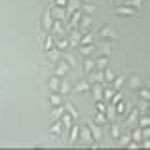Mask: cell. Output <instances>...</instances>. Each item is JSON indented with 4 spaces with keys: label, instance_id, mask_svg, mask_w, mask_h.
<instances>
[{
    "label": "cell",
    "instance_id": "6da1fadb",
    "mask_svg": "<svg viewBox=\"0 0 150 150\" xmlns=\"http://www.w3.org/2000/svg\"><path fill=\"white\" fill-rule=\"evenodd\" d=\"M97 34L103 38V40H110V42H116L118 40V34L114 33V29L110 25H103L99 30H97Z\"/></svg>",
    "mask_w": 150,
    "mask_h": 150
},
{
    "label": "cell",
    "instance_id": "7a4b0ae2",
    "mask_svg": "<svg viewBox=\"0 0 150 150\" xmlns=\"http://www.w3.org/2000/svg\"><path fill=\"white\" fill-rule=\"evenodd\" d=\"M48 11H50V15H51V17L55 19V21H67V15H69V13H67V8L55 6V4H53V6L50 8Z\"/></svg>",
    "mask_w": 150,
    "mask_h": 150
},
{
    "label": "cell",
    "instance_id": "3957f363",
    "mask_svg": "<svg viewBox=\"0 0 150 150\" xmlns=\"http://www.w3.org/2000/svg\"><path fill=\"white\" fill-rule=\"evenodd\" d=\"M78 139L82 141V143H91L93 141V137H91V131H89V125L88 124H82V125H78Z\"/></svg>",
    "mask_w": 150,
    "mask_h": 150
},
{
    "label": "cell",
    "instance_id": "277c9868",
    "mask_svg": "<svg viewBox=\"0 0 150 150\" xmlns=\"http://www.w3.org/2000/svg\"><path fill=\"white\" fill-rule=\"evenodd\" d=\"M124 84L127 86V89H131V91H137V89H139L141 86H143V80H141L139 74H131L129 78H125Z\"/></svg>",
    "mask_w": 150,
    "mask_h": 150
},
{
    "label": "cell",
    "instance_id": "5b68a950",
    "mask_svg": "<svg viewBox=\"0 0 150 150\" xmlns=\"http://www.w3.org/2000/svg\"><path fill=\"white\" fill-rule=\"evenodd\" d=\"M63 59V51H59L57 48H51L46 51V61L50 63V65H55V63H59Z\"/></svg>",
    "mask_w": 150,
    "mask_h": 150
},
{
    "label": "cell",
    "instance_id": "8992f818",
    "mask_svg": "<svg viewBox=\"0 0 150 150\" xmlns=\"http://www.w3.org/2000/svg\"><path fill=\"white\" fill-rule=\"evenodd\" d=\"M88 125H89V131H91L93 141H101L103 139V125L95 124V122H88Z\"/></svg>",
    "mask_w": 150,
    "mask_h": 150
},
{
    "label": "cell",
    "instance_id": "52a82bcc",
    "mask_svg": "<svg viewBox=\"0 0 150 150\" xmlns=\"http://www.w3.org/2000/svg\"><path fill=\"white\" fill-rule=\"evenodd\" d=\"M53 67H55V72H53V74H57V76H61V78H65L67 74H69V70H70V67L67 65V63L63 61V59H61L59 63H55Z\"/></svg>",
    "mask_w": 150,
    "mask_h": 150
},
{
    "label": "cell",
    "instance_id": "ba28073f",
    "mask_svg": "<svg viewBox=\"0 0 150 150\" xmlns=\"http://www.w3.org/2000/svg\"><path fill=\"white\" fill-rule=\"evenodd\" d=\"M53 21L55 19L50 15V11H46L44 13V17H42V29H44V33L48 34V33H51V27H53Z\"/></svg>",
    "mask_w": 150,
    "mask_h": 150
},
{
    "label": "cell",
    "instance_id": "9c48e42d",
    "mask_svg": "<svg viewBox=\"0 0 150 150\" xmlns=\"http://www.w3.org/2000/svg\"><path fill=\"white\" fill-rule=\"evenodd\" d=\"M105 116L106 120H108V124H112V122H116V108H114V103H106V108H105Z\"/></svg>",
    "mask_w": 150,
    "mask_h": 150
},
{
    "label": "cell",
    "instance_id": "30bf717a",
    "mask_svg": "<svg viewBox=\"0 0 150 150\" xmlns=\"http://www.w3.org/2000/svg\"><path fill=\"white\" fill-rule=\"evenodd\" d=\"M89 27H91V17H89V15H82V19L78 21V27H76V29L80 30V33H88Z\"/></svg>",
    "mask_w": 150,
    "mask_h": 150
},
{
    "label": "cell",
    "instance_id": "8fae6325",
    "mask_svg": "<svg viewBox=\"0 0 150 150\" xmlns=\"http://www.w3.org/2000/svg\"><path fill=\"white\" fill-rule=\"evenodd\" d=\"M59 84H61V76H57V74H51L48 78V88L50 91H57L59 93Z\"/></svg>",
    "mask_w": 150,
    "mask_h": 150
},
{
    "label": "cell",
    "instance_id": "7c38bea8",
    "mask_svg": "<svg viewBox=\"0 0 150 150\" xmlns=\"http://www.w3.org/2000/svg\"><path fill=\"white\" fill-rule=\"evenodd\" d=\"M127 120H125V124L129 125V127H133V125H137V118H139V112H137V108H127Z\"/></svg>",
    "mask_w": 150,
    "mask_h": 150
},
{
    "label": "cell",
    "instance_id": "4fadbf2b",
    "mask_svg": "<svg viewBox=\"0 0 150 150\" xmlns=\"http://www.w3.org/2000/svg\"><path fill=\"white\" fill-rule=\"evenodd\" d=\"M88 82L89 84H103V70H91V72H88Z\"/></svg>",
    "mask_w": 150,
    "mask_h": 150
},
{
    "label": "cell",
    "instance_id": "5bb4252c",
    "mask_svg": "<svg viewBox=\"0 0 150 150\" xmlns=\"http://www.w3.org/2000/svg\"><path fill=\"white\" fill-rule=\"evenodd\" d=\"M95 50H97L95 44H82V46H78V51H80V55H84V57H91Z\"/></svg>",
    "mask_w": 150,
    "mask_h": 150
},
{
    "label": "cell",
    "instance_id": "9a60e30c",
    "mask_svg": "<svg viewBox=\"0 0 150 150\" xmlns=\"http://www.w3.org/2000/svg\"><path fill=\"white\" fill-rule=\"evenodd\" d=\"M80 36H82V33H80V30H78V29H72L70 36H67V38H69L70 48H78V44H80Z\"/></svg>",
    "mask_w": 150,
    "mask_h": 150
},
{
    "label": "cell",
    "instance_id": "2e32d148",
    "mask_svg": "<svg viewBox=\"0 0 150 150\" xmlns=\"http://www.w3.org/2000/svg\"><path fill=\"white\" fill-rule=\"evenodd\" d=\"M116 11L118 15H124V17H131V15H135V11L137 10H133V8H129V6H124V4H122V6H116Z\"/></svg>",
    "mask_w": 150,
    "mask_h": 150
},
{
    "label": "cell",
    "instance_id": "e0dca14e",
    "mask_svg": "<svg viewBox=\"0 0 150 150\" xmlns=\"http://www.w3.org/2000/svg\"><path fill=\"white\" fill-rule=\"evenodd\" d=\"M55 48H57L59 51H67V50L70 48L69 38H67V36H59V38H55Z\"/></svg>",
    "mask_w": 150,
    "mask_h": 150
},
{
    "label": "cell",
    "instance_id": "ac0fdd59",
    "mask_svg": "<svg viewBox=\"0 0 150 150\" xmlns=\"http://www.w3.org/2000/svg\"><path fill=\"white\" fill-rule=\"evenodd\" d=\"M89 89H91V84H89L88 80H80L74 86V91L76 93H89Z\"/></svg>",
    "mask_w": 150,
    "mask_h": 150
},
{
    "label": "cell",
    "instance_id": "d6986e66",
    "mask_svg": "<svg viewBox=\"0 0 150 150\" xmlns=\"http://www.w3.org/2000/svg\"><path fill=\"white\" fill-rule=\"evenodd\" d=\"M103 86L105 84H91L89 91H93V99L95 101H103Z\"/></svg>",
    "mask_w": 150,
    "mask_h": 150
},
{
    "label": "cell",
    "instance_id": "ffe728a7",
    "mask_svg": "<svg viewBox=\"0 0 150 150\" xmlns=\"http://www.w3.org/2000/svg\"><path fill=\"white\" fill-rule=\"evenodd\" d=\"M114 70L110 69V67H106L105 70H103V84H112V80H114Z\"/></svg>",
    "mask_w": 150,
    "mask_h": 150
},
{
    "label": "cell",
    "instance_id": "44dd1931",
    "mask_svg": "<svg viewBox=\"0 0 150 150\" xmlns=\"http://www.w3.org/2000/svg\"><path fill=\"white\" fill-rule=\"evenodd\" d=\"M82 69H84V72H86V74L91 72V70H95V59L86 57V59H84V63H82Z\"/></svg>",
    "mask_w": 150,
    "mask_h": 150
},
{
    "label": "cell",
    "instance_id": "7402d4cb",
    "mask_svg": "<svg viewBox=\"0 0 150 150\" xmlns=\"http://www.w3.org/2000/svg\"><path fill=\"white\" fill-rule=\"evenodd\" d=\"M106 67H108V57H106V55H99V57L95 59V69L97 70H105Z\"/></svg>",
    "mask_w": 150,
    "mask_h": 150
},
{
    "label": "cell",
    "instance_id": "603a6c76",
    "mask_svg": "<svg viewBox=\"0 0 150 150\" xmlns=\"http://www.w3.org/2000/svg\"><path fill=\"white\" fill-rule=\"evenodd\" d=\"M114 108H116V114H118V116H124V114L127 112V103H125L124 99H120L118 103H114Z\"/></svg>",
    "mask_w": 150,
    "mask_h": 150
},
{
    "label": "cell",
    "instance_id": "cb8c5ba5",
    "mask_svg": "<svg viewBox=\"0 0 150 150\" xmlns=\"http://www.w3.org/2000/svg\"><path fill=\"white\" fill-rule=\"evenodd\" d=\"M50 105H51V106H61V105H63V95H61V93H57V91H51V95H50Z\"/></svg>",
    "mask_w": 150,
    "mask_h": 150
},
{
    "label": "cell",
    "instance_id": "d4e9b609",
    "mask_svg": "<svg viewBox=\"0 0 150 150\" xmlns=\"http://www.w3.org/2000/svg\"><path fill=\"white\" fill-rule=\"evenodd\" d=\"M50 133L51 135H61L63 133V124H61V120H53V124H51V127H50Z\"/></svg>",
    "mask_w": 150,
    "mask_h": 150
},
{
    "label": "cell",
    "instance_id": "484cf974",
    "mask_svg": "<svg viewBox=\"0 0 150 150\" xmlns=\"http://www.w3.org/2000/svg\"><path fill=\"white\" fill-rule=\"evenodd\" d=\"M51 33L63 36L65 34V21H53V27H51Z\"/></svg>",
    "mask_w": 150,
    "mask_h": 150
},
{
    "label": "cell",
    "instance_id": "4316f807",
    "mask_svg": "<svg viewBox=\"0 0 150 150\" xmlns=\"http://www.w3.org/2000/svg\"><path fill=\"white\" fill-rule=\"evenodd\" d=\"M80 11H82L84 15H93V13H95V4L84 2V4H82V8H80Z\"/></svg>",
    "mask_w": 150,
    "mask_h": 150
},
{
    "label": "cell",
    "instance_id": "83f0119b",
    "mask_svg": "<svg viewBox=\"0 0 150 150\" xmlns=\"http://www.w3.org/2000/svg\"><path fill=\"white\" fill-rule=\"evenodd\" d=\"M59 120H61L63 127H67V129H69L70 125H72V120H74V118H72V116H70V114H69V112H67V110H65V112L61 114V118H59Z\"/></svg>",
    "mask_w": 150,
    "mask_h": 150
},
{
    "label": "cell",
    "instance_id": "f1b7e54d",
    "mask_svg": "<svg viewBox=\"0 0 150 150\" xmlns=\"http://www.w3.org/2000/svg\"><path fill=\"white\" fill-rule=\"evenodd\" d=\"M51 48H55V38H53V34H51V33H48V34H46V38H44V50L48 51Z\"/></svg>",
    "mask_w": 150,
    "mask_h": 150
},
{
    "label": "cell",
    "instance_id": "f546056e",
    "mask_svg": "<svg viewBox=\"0 0 150 150\" xmlns=\"http://www.w3.org/2000/svg\"><path fill=\"white\" fill-rule=\"evenodd\" d=\"M70 89H72V88H70V84H69L67 80H63V78H61V84H59V93L65 97V95H69V93H70Z\"/></svg>",
    "mask_w": 150,
    "mask_h": 150
},
{
    "label": "cell",
    "instance_id": "4dcf8cb0",
    "mask_svg": "<svg viewBox=\"0 0 150 150\" xmlns=\"http://www.w3.org/2000/svg\"><path fill=\"white\" fill-rule=\"evenodd\" d=\"M69 129H70V135H69L70 144H76V141H78V124H72Z\"/></svg>",
    "mask_w": 150,
    "mask_h": 150
},
{
    "label": "cell",
    "instance_id": "1f68e13d",
    "mask_svg": "<svg viewBox=\"0 0 150 150\" xmlns=\"http://www.w3.org/2000/svg\"><path fill=\"white\" fill-rule=\"evenodd\" d=\"M148 101H144V99H139V103H137V112L139 114H148Z\"/></svg>",
    "mask_w": 150,
    "mask_h": 150
},
{
    "label": "cell",
    "instance_id": "d6a6232c",
    "mask_svg": "<svg viewBox=\"0 0 150 150\" xmlns=\"http://www.w3.org/2000/svg\"><path fill=\"white\" fill-rule=\"evenodd\" d=\"M124 82H125L124 76H114V80H112V84H110V86H112L116 91H120V89L124 88Z\"/></svg>",
    "mask_w": 150,
    "mask_h": 150
},
{
    "label": "cell",
    "instance_id": "836d02e7",
    "mask_svg": "<svg viewBox=\"0 0 150 150\" xmlns=\"http://www.w3.org/2000/svg\"><path fill=\"white\" fill-rule=\"evenodd\" d=\"M129 141H131V135H129V131L120 133V137H118V143H120L122 146H127V144H129Z\"/></svg>",
    "mask_w": 150,
    "mask_h": 150
},
{
    "label": "cell",
    "instance_id": "e575fe53",
    "mask_svg": "<svg viewBox=\"0 0 150 150\" xmlns=\"http://www.w3.org/2000/svg\"><path fill=\"white\" fill-rule=\"evenodd\" d=\"M124 6H129V8H133V10H139L141 6H143V0H124Z\"/></svg>",
    "mask_w": 150,
    "mask_h": 150
},
{
    "label": "cell",
    "instance_id": "d590c367",
    "mask_svg": "<svg viewBox=\"0 0 150 150\" xmlns=\"http://www.w3.org/2000/svg\"><path fill=\"white\" fill-rule=\"evenodd\" d=\"M101 55H106V57H108V55H110V51H112V46H110V42L108 40H105V42H103V44H101Z\"/></svg>",
    "mask_w": 150,
    "mask_h": 150
},
{
    "label": "cell",
    "instance_id": "8d00e7d4",
    "mask_svg": "<svg viewBox=\"0 0 150 150\" xmlns=\"http://www.w3.org/2000/svg\"><path fill=\"white\" fill-rule=\"evenodd\" d=\"M63 106H65V110H67V112H69L70 116L74 118V120H76V118L80 116V114H78V110L74 108V105H72V103H67V105H63Z\"/></svg>",
    "mask_w": 150,
    "mask_h": 150
},
{
    "label": "cell",
    "instance_id": "74e56055",
    "mask_svg": "<svg viewBox=\"0 0 150 150\" xmlns=\"http://www.w3.org/2000/svg\"><path fill=\"white\" fill-rule=\"evenodd\" d=\"M120 133H122V127L112 122V125H110V137H112V139H118V137H120Z\"/></svg>",
    "mask_w": 150,
    "mask_h": 150
},
{
    "label": "cell",
    "instance_id": "f35d334b",
    "mask_svg": "<svg viewBox=\"0 0 150 150\" xmlns=\"http://www.w3.org/2000/svg\"><path fill=\"white\" fill-rule=\"evenodd\" d=\"M82 44H93V33L82 34V36H80V44H78V46H82Z\"/></svg>",
    "mask_w": 150,
    "mask_h": 150
},
{
    "label": "cell",
    "instance_id": "ab89813d",
    "mask_svg": "<svg viewBox=\"0 0 150 150\" xmlns=\"http://www.w3.org/2000/svg\"><path fill=\"white\" fill-rule=\"evenodd\" d=\"M137 91H139V99L150 101V89H148V88H143V86H141V88L137 89Z\"/></svg>",
    "mask_w": 150,
    "mask_h": 150
},
{
    "label": "cell",
    "instance_id": "60d3db41",
    "mask_svg": "<svg viewBox=\"0 0 150 150\" xmlns=\"http://www.w3.org/2000/svg\"><path fill=\"white\" fill-rule=\"evenodd\" d=\"M53 108H55V110L51 112V120H59V118H61V114L65 112V106L61 105V106H53Z\"/></svg>",
    "mask_w": 150,
    "mask_h": 150
},
{
    "label": "cell",
    "instance_id": "b9f144b4",
    "mask_svg": "<svg viewBox=\"0 0 150 150\" xmlns=\"http://www.w3.org/2000/svg\"><path fill=\"white\" fill-rule=\"evenodd\" d=\"M93 122H95V124H99V125H103V124H108V120H106L105 112H97V114H95V118H93Z\"/></svg>",
    "mask_w": 150,
    "mask_h": 150
},
{
    "label": "cell",
    "instance_id": "7bdbcfd3",
    "mask_svg": "<svg viewBox=\"0 0 150 150\" xmlns=\"http://www.w3.org/2000/svg\"><path fill=\"white\" fill-rule=\"evenodd\" d=\"M63 61H65L70 69H74V67H76V57H74V55H63Z\"/></svg>",
    "mask_w": 150,
    "mask_h": 150
},
{
    "label": "cell",
    "instance_id": "ee69618b",
    "mask_svg": "<svg viewBox=\"0 0 150 150\" xmlns=\"http://www.w3.org/2000/svg\"><path fill=\"white\" fill-rule=\"evenodd\" d=\"M95 108H97V112H105L106 103L105 101H95Z\"/></svg>",
    "mask_w": 150,
    "mask_h": 150
},
{
    "label": "cell",
    "instance_id": "f6af8a7d",
    "mask_svg": "<svg viewBox=\"0 0 150 150\" xmlns=\"http://www.w3.org/2000/svg\"><path fill=\"white\" fill-rule=\"evenodd\" d=\"M55 6H61V8H67L69 6V0H53Z\"/></svg>",
    "mask_w": 150,
    "mask_h": 150
},
{
    "label": "cell",
    "instance_id": "bcb514c9",
    "mask_svg": "<svg viewBox=\"0 0 150 150\" xmlns=\"http://www.w3.org/2000/svg\"><path fill=\"white\" fill-rule=\"evenodd\" d=\"M82 2H93V0H82Z\"/></svg>",
    "mask_w": 150,
    "mask_h": 150
}]
</instances>
